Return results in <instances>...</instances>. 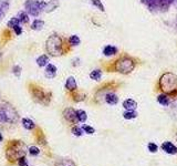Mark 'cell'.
<instances>
[{
    "instance_id": "obj_1",
    "label": "cell",
    "mask_w": 177,
    "mask_h": 166,
    "mask_svg": "<svg viewBox=\"0 0 177 166\" xmlns=\"http://www.w3.org/2000/svg\"><path fill=\"white\" fill-rule=\"evenodd\" d=\"M23 148H24V145H23L21 141H11V142H9V144L7 146V151H6V156H7L8 161L16 162L21 156H24L26 151Z\"/></svg>"
},
{
    "instance_id": "obj_2",
    "label": "cell",
    "mask_w": 177,
    "mask_h": 166,
    "mask_svg": "<svg viewBox=\"0 0 177 166\" xmlns=\"http://www.w3.org/2000/svg\"><path fill=\"white\" fill-rule=\"evenodd\" d=\"M159 87L165 93H177V75L170 72L164 73L159 80Z\"/></svg>"
},
{
    "instance_id": "obj_3",
    "label": "cell",
    "mask_w": 177,
    "mask_h": 166,
    "mask_svg": "<svg viewBox=\"0 0 177 166\" xmlns=\"http://www.w3.org/2000/svg\"><path fill=\"white\" fill-rule=\"evenodd\" d=\"M19 115L14 108L8 104H0V124H14Z\"/></svg>"
},
{
    "instance_id": "obj_4",
    "label": "cell",
    "mask_w": 177,
    "mask_h": 166,
    "mask_svg": "<svg viewBox=\"0 0 177 166\" xmlns=\"http://www.w3.org/2000/svg\"><path fill=\"white\" fill-rule=\"evenodd\" d=\"M47 50L51 56H61L63 53V41L58 35H52L47 40Z\"/></svg>"
},
{
    "instance_id": "obj_5",
    "label": "cell",
    "mask_w": 177,
    "mask_h": 166,
    "mask_svg": "<svg viewBox=\"0 0 177 166\" xmlns=\"http://www.w3.org/2000/svg\"><path fill=\"white\" fill-rule=\"evenodd\" d=\"M114 68L117 72L122 73V74H128L134 70L135 62L133 61V59L128 58V57H122L115 62Z\"/></svg>"
},
{
    "instance_id": "obj_6",
    "label": "cell",
    "mask_w": 177,
    "mask_h": 166,
    "mask_svg": "<svg viewBox=\"0 0 177 166\" xmlns=\"http://www.w3.org/2000/svg\"><path fill=\"white\" fill-rule=\"evenodd\" d=\"M45 5L47 2L41 1V0H27L24 3V7H26V10L29 12V15L38 17L41 14V11H44Z\"/></svg>"
},
{
    "instance_id": "obj_7",
    "label": "cell",
    "mask_w": 177,
    "mask_h": 166,
    "mask_svg": "<svg viewBox=\"0 0 177 166\" xmlns=\"http://www.w3.org/2000/svg\"><path fill=\"white\" fill-rule=\"evenodd\" d=\"M30 87H31V89H30L31 94H32V96L35 98L37 101L42 103V104H48V103H49L50 98L45 95V93H44L43 90H41L40 87H35L33 85H31Z\"/></svg>"
},
{
    "instance_id": "obj_8",
    "label": "cell",
    "mask_w": 177,
    "mask_h": 166,
    "mask_svg": "<svg viewBox=\"0 0 177 166\" xmlns=\"http://www.w3.org/2000/svg\"><path fill=\"white\" fill-rule=\"evenodd\" d=\"M63 116L64 119L71 123H77L78 121V115H77V111L72 108H68L63 111Z\"/></svg>"
},
{
    "instance_id": "obj_9",
    "label": "cell",
    "mask_w": 177,
    "mask_h": 166,
    "mask_svg": "<svg viewBox=\"0 0 177 166\" xmlns=\"http://www.w3.org/2000/svg\"><path fill=\"white\" fill-rule=\"evenodd\" d=\"M162 148L167 154H172V155L177 154V147L173 143H170V142H164L163 144H162Z\"/></svg>"
},
{
    "instance_id": "obj_10",
    "label": "cell",
    "mask_w": 177,
    "mask_h": 166,
    "mask_svg": "<svg viewBox=\"0 0 177 166\" xmlns=\"http://www.w3.org/2000/svg\"><path fill=\"white\" fill-rule=\"evenodd\" d=\"M45 77L48 78V79H53V78H56V75H57V66L53 64H48L47 65V68H45Z\"/></svg>"
},
{
    "instance_id": "obj_11",
    "label": "cell",
    "mask_w": 177,
    "mask_h": 166,
    "mask_svg": "<svg viewBox=\"0 0 177 166\" xmlns=\"http://www.w3.org/2000/svg\"><path fill=\"white\" fill-rule=\"evenodd\" d=\"M9 0H0V21L3 19V17L7 14L9 9Z\"/></svg>"
},
{
    "instance_id": "obj_12",
    "label": "cell",
    "mask_w": 177,
    "mask_h": 166,
    "mask_svg": "<svg viewBox=\"0 0 177 166\" xmlns=\"http://www.w3.org/2000/svg\"><path fill=\"white\" fill-rule=\"evenodd\" d=\"M142 3H144L145 6H147L151 11H155L158 8V0H141Z\"/></svg>"
},
{
    "instance_id": "obj_13",
    "label": "cell",
    "mask_w": 177,
    "mask_h": 166,
    "mask_svg": "<svg viewBox=\"0 0 177 166\" xmlns=\"http://www.w3.org/2000/svg\"><path fill=\"white\" fill-rule=\"evenodd\" d=\"M117 53V48L116 47H114V45H106L104 47V49H103V54L105 56V57H112L114 54H116Z\"/></svg>"
},
{
    "instance_id": "obj_14",
    "label": "cell",
    "mask_w": 177,
    "mask_h": 166,
    "mask_svg": "<svg viewBox=\"0 0 177 166\" xmlns=\"http://www.w3.org/2000/svg\"><path fill=\"white\" fill-rule=\"evenodd\" d=\"M136 106H137V103L132 99H127V100H125L123 102V108H125L126 111H134Z\"/></svg>"
},
{
    "instance_id": "obj_15",
    "label": "cell",
    "mask_w": 177,
    "mask_h": 166,
    "mask_svg": "<svg viewBox=\"0 0 177 166\" xmlns=\"http://www.w3.org/2000/svg\"><path fill=\"white\" fill-rule=\"evenodd\" d=\"M65 87L69 90V91H75L77 87H78V84H77V81L73 77H69L68 80H66V83H65Z\"/></svg>"
},
{
    "instance_id": "obj_16",
    "label": "cell",
    "mask_w": 177,
    "mask_h": 166,
    "mask_svg": "<svg viewBox=\"0 0 177 166\" xmlns=\"http://www.w3.org/2000/svg\"><path fill=\"white\" fill-rule=\"evenodd\" d=\"M59 7V1L58 0H50L49 2H47L45 7H44V11L45 12H51L53 10H56Z\"/></svg>"
},
{
    "instance_id": "obj_17",
    "label": "cell",
    "mask_w": 177,
    "mask_h": 166,
    "mask_svg": "<svg viewBox=\"0 0 177 166\" xmlns=\"http://www.w3.org/2000/svg\"><path fill=\"white\" fill-rule=\"evenodd\" d=\"M105 102L107 104H110V105H115V104H117V102H119V98H117L116 94L109 93L105 95Z\"/></svg>"
},
{
    "instance_id": "obj_18",
    "label": "cell",
    "mask_w": 177,
    "mask_h": 166,
    "mask_svg": "<svg viewBox=\"0 0 177 166\" xmlns=\"http://www.w3.org/2000/svg\"><path fill=\"white\" fill-rule=\"evenodd\" d=\"M22 126H23L26 130L31 131V130H33V129L35 127V122H33L32 120L24 117V119H22Z\"/></svg>"
},
{
    "instance_id": "obj_19",
    "label": "cell",
    "mask_w": 177,
    "mask_h": 166,
    "mask_svg": "<svg viewBox=\"0 0 177 166\" xmlns=\"http://www.w3.org/2000/svg\"><path fill=\"white\" fill-rule=\"evenodd\" d=\"M175 0H158V8L159 10H167L170 5H174Z\"/></svg>"
},
{
    "instance_id": "obj_20",
    "label": "cell",
    "mask_w": 177,
    "mask_h": 166,
    "mask_svg": "<svg viewBox=\"0 0 177 166\" xmlns=\"http://www.w3.org/2000/svg\"><path fill=\"white\" fill-rule=\"evenodd\" d=\"M157 101H158L159 104H162L163 106H168L170 103V98H168L166 94H159V95L157 96Z\"/></svg>"
},
{
    "instance_id": "obj_21",
    "label": "cell",
    "mask_w": 177,
    "mask_h": 166,
    "mask_svg": "<svg viewBox=\"0 0 177 166\" xmlns=\"http://www.w3.org/2000/svg\"><path fill=\"white\" fill-rule=\"evenodd\" d=\"M37 63H38L39 66H47V65L49 64V57L45 56V54L40 56L39 58L37 59Z\"/></svg>"
},
{
    "instance_id": "obj_22",
    "label": "cell",
    "mask_w": 177,
    "mask_h": 166,
    "mask_svg": "<svg viewBox=\"0 0 177 166\" xmlns=\"http://www.w3.org/2000/svg\"><path fill=\"white\" fill-rule=\"evenodd\" d=\"M90 78L94 81H100V79L102 78V71L96 69V70H93L92 72L90 73Z\"/></svg>"
},
{
    "instance_id": "obj_23",
    "label": "cell",
    "mask_w": 177,
    "mask_h": 166,
    "mask_svg": "<svg viewBox=\"0 0 177 166\" xmlns=\"http://www.w3.org/2000/svg\"><path fill=\"white\" fill-rule=\"evenodd\" d=\"M43 27H44V22L42 20H39V19H35L31 24V28L33 30H41Z\"/></svg>"
},
{
    "instance_id": "obj_24",
    "label": "cell",
    "mask_w": 177,
    "mask_h": 166,
    "mask_svg": "<svg viewBox=\"0 0 177 166\" xmlns=\"http://www.w3.org/2000/svg\"><path fill=\"white\" fill-rule=\"evenodd\" d=\"M77 115H78V121L81 123H84L87 119V115H86V112L83 111V110H78L77 111Z\"/></svg>"
},
{
    "instance_id": "obj_25",
    "label": "cell",
    "mask_w": 177,
    "mask_h": 166,
    "mask_svg": "<svg viewBox=\"0 0 177 166\" xmlns=\"http://www.w3.org/2000/svg\"><path fill=\"white\" fill-rule=\"evenodd\" d=\"M91 3H92L94 7H96L99 9L100 11H102V12H104L105 11V8L103 6V3H102V1L101 0H89Z\"/></svg>"
},
{
    "instance_id": "obj_26",
    "label": "cell",
    "mask_w": 177,
    "mask_h": 166,
    "mask_svg": "<svg viewBox=\"0 0 177 166\" xmlns=\"http://www.w3.org/2000/svg\"><path fill=\"white\" fill-rule=\"evenodd\" d=\"M123 116H124L125 120H133V119H135L137 116V113H136L135 110L134 111H125L123 113Z\"/></svg>"
},
{
    "instance_id": "obj_27",
    "label": "cell",
    "mask_w": 177,
    "mask_h": 166,
    "mask_svg": "<svg viewBox=\"0 0 177 166\" xmlns=\"http://www.w3.org/2000/svg\"><path fill=\"white\" fill-rule=\"evenodd\" d=\"M17 18L19 19V21L22 22V23H27L29 21V18H28V15H27V12H24V11H20L18 16H17Z\"/></svg>"
},
{
    "instance_id": "obj_28",
    "label": "cell",
    "mask_w": 177,
    "mask_h": 166,
    "mask_svg": "<svg viewBox=\"0 0 177 166\" xmlns=\"http://www.w3.org/2000/svg\"><path fill=\"white\" fill-rule=\"evenodd\" d=\"M56 166H75V164L70 159H61V161L57 162Z\"/></svg>"
},
{
    "instance_id": "obj_29",
    "label": "cell",
    "mask_w": 177,
    "mask_h": 166,
    "mask_svg": "<svg viewBox=\"0 0 177 166\" xmlns=\"http://www.w3.org/2000/svg\"><path fill=\"white\" fill-rule=\"evenodd\" d=\"M28 152H29V154L32 155V156H37V155L40 154V150H39L37 146H30L28 148Z\"/></svg>"
},
{
    "instance_id": "obj_30",
    "label": "cell",
    "mask_w": 177,
    "mask_h": 166,
    "mask_svg": "<svg viewBox=\"0 0 177 166\" xmlns=\"http://www.w3.org/2000/svg\"><path fill=\"white\" fill-rule=\"evenodd\" d=\"M69 42H70L71 45H79L80 44V38L78 36H71L70 39H69Z\"/></svg>"
},
{
    "instance_id": "obj_31",
    "label": "cell",
    "mask_w": 177,
    "mask_h": 166,
    "mask_svg": "<svg viewBox=\"0 0 177 166\" xmlns=\"http://www.w3.org/2000/svg\"><path fill=\"white\" fill-rule=\"evenodd\" d=\"M19 19L17 18V17H14V18H11V20L8 22V27L9 28H14L16 26H18L19 24Z\"/></svg>"
},
{
    "instance_id": "obj_32",
    "label": "cell",
    "mask_w": 177,
    "mask_h": 166,
    "mask_svg": "<svg viewBox=\"0 0 177 166\" xmlns=\"http://www.w3.org/2000/svg\"><path fill=\"white\" fill-rule=\"evenodd\" d=\"M82 127H79V126H73L72 127V133H73V135H75V136H81L83 133H82Z\"/></svg>"
},
{
    "instance_id": "obj_33",
    "label": "cell",
    "mask_w": 177,
    "mask_h": 166,
    "mask_svg": "<svg viewBox=\"0 0 177 166\" xmlns=\"http://www.w3.org/2000/svg\"><path fill=\"white\" fill-rule=\"evenodd\" d=\"M18 165H19V166H29L28 165V161H27V157H26V155H24V156H21L20 159H18Z\"/></svg>"
},
{
    "instance_id": "obj_34",
    "label": "cell",
    "mask_w": 177,
    "mask_h": 166,
    "mask_svg": "<svg viewBox=\"0 0 177 166\" xmlns=\"http://www.w3.org/2000/svg\"><path fill=\"white\" fill-rule=\"evenodd\" d=\"M82 130L84 131L85 133H87V134H93L95 132V130L93 129L92 126H90V125H83L82 126Z\"/></svg>"
},
{
    "instance_id": "obj_35",
    "label": "cell",
    "mask_w": 177,
    "mask_h": 166,
    "mask_svg": "<svg viewBox=\"0 0 177 166\" xmlns=\"http://www.w3.org/2000/svg\"><path fill=\"white\" fill-rule=\"evenodd\" d=\"M147 148H149V151L152 152V153H156L157 150H158V147H157V145H156L155 143H149V144L147 145Z\"/></svg>"
},
{
    "instance_id": "obj_36",
    "label": "cell",
    "mask_w": 177,
    "mask_h": 166,
    "mask_svg": "<svg viewBox=\"0 0 177 166\" xmlns=\"http://www.w3.org/2000/svg\"><path fill=\"white\" fill-rule=\"evenodd\" d=\"M14 29V32H16L18 36H20V35L22 33V29H21V27H20L19 24H18V26H16Z\"/></svg>"
},
{
    "instance_id": "obj_37",
    "label": "cell",
    "mask_w": 177,
    "mask_h": 166,
    "mask_svg": "<svg viewBox=\"0 0 177 166\" xmlns=\"http://www.w3.org/2000/svg\"><path fill=\"white\" fill-rule=\"evenodd\" d=\"M14 73L16 75H20V73H21V68L18 66V65H16L14 68Z\"/></svg>"
},
{
    "instance_id": "obj_38",
    "label": "cell",
    "mask_w": 177,
    "mask_h": 166,
    "mask_svg": "<svg viewBox=\"0 0 177 166\" xmlns=\"http://www.w3.org/2000/svg\"><path fill=\"white\" fill-rule=\"evenodd\" d=\"M2 140H3V137H2V134L0 133V142H2Z\"/></svg>"
}]
</instances>
